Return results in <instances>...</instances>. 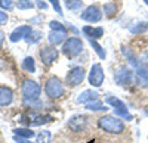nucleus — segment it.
<instances>
[{
	"instance_id": "nucleus-22",
	"label": "nucleus",
	"mask_w": 148,
	"mask_h": 143,
	"mask_svg": "<svg viewBox=\"0 0 148 143\" xmlns=\"http://www.w3.org/2000/svg\"><path fill=\"white\" fill-rule=\"evenodd\" d=\"M22 69H25L27 73H34L36 71V65H34V59L31 56H27L22 61Z\"/></svg>"
},
{
	"instance_id": "nucleus-35",
	"label": "nucleus",
	"mask_w": 148,
	"mask_h": 143,
	"mask_svg": "<svg viewBox=\"0 0 148 143\" xmlns=\"http://www.w3.org/2000/svg\"><path fill=\"white\" fill-rule=\"evenodd\" d=\"M37 7H40V9H47V5L45 2H42V0H37Z\"/></svg>"
},
{
	"instance_id": "nucleus-18",
	"label": "nucleus",
	"mask_w": 148,
	"mask_h": 143,
	"mask_svg": "<svg viewBox=\"0 0 148 143\" xmlns=\"http://www.w3.org/2000/svg\"><path fill=\"white\" fill-rule=\"evenodd\" d=\"M148 30V22L147 21H141L136 24H132L130 25V33L132 34H144Z\"/></svg>"
},
{
	"instance_id": "nucleus-29",
	"label": "nucleus",
	"mask_w": 148,
	"mask_h": 143,
	"mask_svg": "<svg viewBox=\"0 0 148 143\" xmlns=\"http://www.w3.org/2000/svg\"><path fill=\"white\" fill-rule=\"evenodd\" d=\"M114 114H116V117H123L126 120H132V115L127 112V108H117V109H114Z\"/></svg>"
},
{
	"instance_id": "nucleus-15",
	"label": "nucleus",
	"mask_w": 148,
	"mask_h": 143,
	"mask_svg": "<svg viewBox=\"0 0 148 143\" xmlns=\"http://www.w3.org/2000/svg\"><path fill=\"white\" fill-rule=\"evenodd\" d=\"M98 94L95 90H84L80 96L76 99L77 103H88V102H93V100H98Z\"/></svg>"
},
{
	"instance_id": "nucleus-32",
	"label": "nucleus",
	"mask_w": 148,
	"mask_h": 143,
	"mask_svg": "<svg viewBox=\"0 0 148 143\" xmlns=\"http://www.w3.org/2000/svg\"><path fill=\"white\" fill-rule=\"evenodd\" d=\"M0 7L5 10H10L14 7V3H12V0H0Z\"/></svg>"
},
{
	"instance_id": "nucleus-21",
	"label": "nucleus",
	"mask_w": 148,
	"mask_h": 143,
	"mask_svg": "<svg viewBox=\"0 0 148 143\" xmlns=\"http://www.w3.org/2000/svg\"><path fill=\"white\" fill-rule=\"evenodd\" d=\"M33 120L31 121V125H40V124H46L52 120L51 115H33Z\"/></svg>"
},
{
	"instance_id": "nucleus-36",
	"label": "nucleus",
	"mask_w": 148,
	"mask_h": 143,
	"mask_svg": "<svg viewBox=\"0 0 148 143\" xmlns=\"http://www.w3.org/2000/svg\"><path fill=\"white\" fill-rule=\"evenodd\" d=\"M14 139H15V142H16V143H31V142H27V140H24V139H22V137H19V136H15Z\"/></svg>"
},
{
	"instance_id": "nucleus-34",
	"label": "nucleus",
	"mask_w": 148,
	"mask_h": 143,
	"mask_svg": "<svg viewBox=\"0 0 148 143\" xmlns=\"http://www.w3.org/2000/svg\"><path fill=\"white\" fill-rule=\"evenodd\" d=\"M8 21V15L5 14L3 10H0V25H3V24H6Z\"/></svg>"
},
{
	"instance_id": "nucleus-19",
	"label": "nucleus",
	"mask_w": 148,
	"mask_h": 143,
	"mask_svg": "<svg viewBox=\"0 0 148 143\" xmlns=\"http://www.w3.org/2000/svg\"><path fill=\"white\" fill-rule=\"evenodd\" d=\"M86 106V109L88 111H108V108L99 100H93V102H88V103H84Z\"/></svg>"
},
{
	"instance_id": "nucleus-7",
	"label": "nucleus",
	"mask_w": 148,
	"mask_h": 143,
	"mask_svg": "<svg viewBox=\"0 0 148 143\" xmlns=\"http://www.w3.org/2000/svg\"><path fill=\"white\" fill-rule=\"evenodd\" d=\"M82 19L84 22H89V24H95V22H99L102 19V14H101V9L98 7L96 5H90L88 6L83 14H82Z\"/></svg>"
},
{
	"instance_id": "nucleus-38",
	"label": "nucleus",
	"mask_w": 148,
	"mask_h": 143,
	"mask_svg": "<svg viewBox=\"0 0 148 143\" xmlns=\"http://www.w3.org/2000/svg\"><path fill=\"white\" fill-rule=\"evenodd\" d=\"M144 2H145V5H147V6H148V0H144Z\"/></svg>"
},
{
	"instance_id": "nucleus-1",
	"label": "nucleus",
	"mask_w": 148,
	"mask_h": 143,
	"mask_svg": "<svg viewBox=\"0 0 148 143\" xmlns=\"http://www.w3.org/2000/svg\"><path fill=\"white\" fill-rule=\"evenodd\" d=\"M98 125L101 130L110 133V134H120L125 131V123L119 117L113 115H104L98 120Z\"/></svg>"
},
{
	"instance_id": "nucleus-33",
	"label": "nucleus",
	"mask_w": 148,
	"mask_h": 143,
	"mask_svg": "<svg viewBox=\"0 0 148 143\" xmlns=\"http://www.w3.org/2000/svg\"><path fill=\"white\" fill-rule=\"evenodd\" d=\"M51 3H52L53 9L56 10V14L62 15V9H61V6H59V0H51Z\"/></svg>"
},
{
	"instance_id": "nucleus-17",
	"label": "nucleus",
	"mask_w": 148,
	"mask_h": 143,
	"mask_svg": "<svg viewBox=\"0 0 148 143\" xmlns=\"http://www.w3.org/2000/svg\"><path fill=\"white\" fill-rule=\"evenodd\" d=\"M121 53L125 55V58L129 61V64H130V65H133L135 68H139V66H142V65H141V62L138 61V58L133 55V52L129 49V47H121Z\"/></svg>"
},
{
	"instance_id": "nucleus-11",
	"label": "nucleus",
	"mask_w": 148,
	"mask_h": 143,
	"mask_svg": "<svg viewBox=\"0 0 148 143\" xmlns=\"http://www.w3.org/2000/svg\"><path fill=\"white\" fill-rule=\"evenodd\" d=\"M31 31H33V30L30 28V25H21V27L15 28L14 31L10 33V35H9V40H10L12 43H16V41L22 40V39H25V37H27V35H28Z\"/></svg>"
},
{
	"instance_id": "nucleus-12",
	"label": "nucleus",
	"mask_w": 148,
	"mask_h": 143,
	"mask_svg": "<svg viewBox=\"0 0 148 143\" xmlns=\"http://www.w3.org/2000/svg\"><path fill=\"white\" fill-rule=\"evenodd\" d=\"M83 33L86 34V37L89 40H98L102 37L104 30L101 27H90V25H84L83 27Z\"/></svg>"
},
{
	"instance_id": "nucleus-31",
	"label": "nucleus",
	"mask_w": 148,
	"mask_h": 143,
	"mask_svg": "<svg viewBox=\"0 0 148 143\" xmlns=\"http://www.w3.org/2000/svg\"><path fill=\"white\" fill-rule=\"evenodd\" d=\"M33 7V0H18V9L25 10Z\"/></svg>"
},
{
	"instance_id": "nucleus-24",
	"label": "nucleus",
	"mask_w": 148,
	"mask_h": 143,
	"mask_svg": "<svg viewBox=\"0 0 148 143\" xmlns=\"http://www.w3.org/2000/svg\"><path fill=\"white\" fill-rule=\"evenodd\" d=\"M52 139V134L51 131H47V130H43L37 134V143H49Z\"/></svg>"
},
{
	"instance_id": "nucleus-25",
	"label": "nucleus",
	"mask_w": 148,
	"mask_h": 143,
	"mask_svg": "<svg viewBox=\"0 0 148 143\" xmlns=\"http://www.w3.org/2000/svg\"><path fill=\"white\" fill-rule=\"evenodd\" d=\"M42 39V33L40 31H31L27 37H25V41L27 43H30V44H34V43H37Z\"/></svg>"
},
{
	"instance_id": "nucleus-4",
	"label": "nucleus",
	"mask_w": 148,
	"mask_h": 143,
	"mask_svg": "<svg viewBox=\"0 0 148 143\" xmlns=\"http://www.w3.org/2000/svg\"><path fill=\"white\" fill-rule=\"evenodd\" d=\"M84 49L83 41L79 37H70L65 40L64 46H62V53L67 58H77Z\"/></svg>"
},
{
	"instance_id": "nucleus-20",
	"label": "nucleus",
	"mask_w": 148,
	"mask_h": 143,
	"mask_svg": "<svg viewBox=\"0 0 148 143\" xmlns=\"http://www.w3.org/2000/svg\"><path fill=\"white\" fill-rule=\"evenodd\" d=\"M14 134L15 136H19V137H24V139H31L34 137V131H31L30 128H15L14 130Z\"/></svg>"
},
{
	"instance_id": "nucleus-23",
	"label": "nucleus",
	"mask_w": 148,
	"mask_h": 143,
	"mask_svg": "<svg viewBox=\"0 0 148 143\" xmlns=\"http://www.w3.org/2000/svg\"><path fill=\"white\" fill-rule=\"evenodd\" d=\"M107 103L110 105V106H113L114 109H117V108H126V105H125V102H121L119 98H116V96H108L107 98Z\"/></svg>"
},
{
	"instance_id": "nucleus-27",
	"label": "nucleus",
	"mask_w": 148,
	"mask_h": 143,
	"mask_svg": "<svg viewBox=\"0 0 148 143\" xmlns=\"http://www.w3.org/2000/svg\"><path fill=\"white\" fill-rule=\"evenodd\" d=\"M89 44L95 49V52H96L98 56H99L101 59H105V50L101 47V44H98V43H96V40H89Z\"/></svg>"
},
{
	"instance_id": "nucleus-28",
	"label": "nucleus",
	"mask_w": 148,
	"mask_h": 143,
	"mask_svg": "<svg viewBox=\"0 0 148 143\" xmlns=\"http://www.w3.org/2000/svg\"><path fill=\"white\" fill-rule=\"evenodd\" d=\"M49 27H51L52 31H61V33H67V28L65 25H62L61 22L58 21H51V24H49Z\"/></svg>"
},
{
	"instance_id": "nucleus-8",
	"label": "nucleus",
	"mask_w": 148,
	"mask_h": 143,
	"mask_svg": "<svg viewBox=\"0 0 148 143\" xmlns=\"http://www.w3.org/2000/svg\"><path fill=\"white\" fill-rule=\"evenodd\" d=\"M84 75H86V71L82 66H74V68L70 69V73L67 74L65 81H67L68 86L74 87V86H79L80 83L84 80Z\"/></svg>"
},
{
	"instance_id": "nucleus-30",
	"label": "nucleus",
	"mask_w": 148,
	"mask_h": 143,
	"mask_svg": "<svg viewBox=\"0 0 148 143\" xmlns=\"http://www.w3.org/2000/svg\"><path fill=\"white\" fill-rule=\"evenodd\" d=\"M116 10H117V7L114 3H105L104 5V14H107L108 16H113L116 14Z\"/></svg>"
},
{
	"instance_id": "nucleus-26",
	"label": "nucleus",
	"mask_w": 148,
	"mask_h": 143,
	"mask_svg": "<svg viewBox=\"0 0 148 143\" xmlns=\"http://www.w3.org/2000/svg\"><path fill=\"white\" fill-rule=\"evenodd\" d=\"M83 6L82 0H65V7L70 10H77Z\"/></svg>"
},
{
	"instance_id": "nucleus-14",
	"label": "nucleus",
	"mask_w": 148,
	"mask_h": 143,
	"mask_svg": "<svg viewBox=\"0 0 148 143\" xmlns=\"http://www.w3.org/2000/svg\"><path fill=\"white\" fill-rule=\"evenodd\" d=\"M135 81L138 84L148 87V66H139L136 68V73H135Z\"/></svg>"
},
{
	"instance_id": "nucleus-10",
	"label": "nucleus",
	"mask_w": 148,
	"mask_h": 143,
	"mask_svg": "<svg viewBox=\"0 0 148 143\" xmlns=\"http://www.w3.org/2000/svg\"><path fill=\"white\" fill-rule=\"evenodd\" d=\"M40 55V59H42V62L45 65H52L55 61H56V58H58V50L55 49V47L52 46H47V47H43V49H40L39 52Z\"/></svg>"
},
{
	"instance_id": "nucleus-16",
	"label": "nucleus",
	"mask_w": 148,
	"mask_h": 143,
	"mask_svg": "<svg viewBox=\"0 0 148 143\" xmlns=\"http://www.w3.org/2000/svg\"><path fill=\"white\" fill-rule=\"evenodd\" d=\"M67 37V33H61V31H51L47 35V40L49 43H51L52 46L55 44H59V43H62Z\"/></svg>"
},
{
	"instance_id": "nucleus-13",
	"label": "nucleus",
	"mask_w": 148,
	"mask_h": 143,
	"mask_svg": "<svg viewBox=\"0 0 148 143\" xmlns=\"http://www.w3.org/2000/svg\"><path fill=\"white\" fill-rule=\"evenodd\" d=\"M14 100V91L9 87L0 86V106H8Z\"/></svg>"
},
{
	"instance_id": "nucleus-9",
	"label": "nucleus",
	"mask_w": 148,
	"mask_h": 143,
	"mask_svg": "<svg viewBox=\"0 0 148 143\" xmlns=\"http://www.w3.org/2000/svg\"><path fill=\"white\" fill-rule=\"evenodd\" d=\"M116 81L119 86H129L135 81V73H132V69L121 66L116 73Z\"/></svg>"
},
{
	"instance_id": "nucleus-37",
	"label": "nucleus",
	"mask_w": 148,
	"mask_h": 143,
	"mask_svg": "<svg viewBox=\"0 0 148 143\" xmlns=\"http://www.w3.org/2000/svg\"><path fill=\"white\" fill-rule=\"evenodd\" d=\"M3 40H5V34H3V31H0V47L3 44Z\"/></svg>"
},
{
	"instance_id": "nucleus-3",
	"label": "nucleus",
	"mask_w": 148,
	"mask_h": 143,
	"mask_svg": "<svg viewBox=\"0 0 148 143\" xmlns=\"http://www.w3.org/2000/svg\"><path fill=\"white\" fill-rule=\"evenodd\" d=\"M45 93L49 99H59L64 94V84L58 77H51L45 83Z\"/></svg>"
},
{
	"instance_id": "nucleus-2",
	"label": "nucleus",
	"mask_w": 148,
	"mask_h": 143,
	"mask_svg": "<svg viewBox=\"0 0 148 143\" xmlns=\"http://www.w3.org/2000/svg\"><path fill=\"white\" fill-rule=\"evenodd\" d=\"M21 91H22V96H24V100L25 102H34V100H39L42 89H40V86L37 84L36 81L27 78V80L22 81Z\"/></svg>"
},
{
	"instance_id": "nucleus-6",
	"label": "nucleus",
	"mask_w": 148,
	"mask_h": 143,
	"mask_svg": "<svg viewBox=\"0 0 148 143\" xmlns=\"http://www.w3.org/2000/svg\"><path fill=\"white\" fill-rule=\"evenodd\" d=\"M88 124H89V118L86 115H82V114H77V115H73L70 120H68V128L74 133H80V131H84L88 128Z\"/></svg>"
},
{
	"instance_id": "nucleus-5",
	"label": "nucleus",
	"mask_w": 148,
	"mask_h": 143,
	"mask_svg": "<svg viewBox=\"0 0 148 143\" xmlns=\"http://www.w3.org/2000/svg\"><path fill=\"white\" fill-rule=\"evenodd\" d=\"M104 78H105V74H104V69H102L101 64H93L90 71H89V77H88L89 84L93 87H101L104 83Z\"/></svg>"
}]
</instances>
